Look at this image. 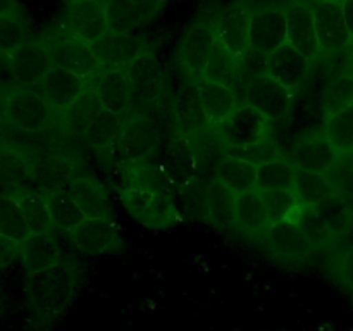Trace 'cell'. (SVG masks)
Wrapping results in <instances>:
<instances>
[{
	"instance_id": "cell-17",
	"label": "cell",
	"mask_w": 353,
	"mask_h": 331,
	"mask_svg": "<svg viewBox=\"0 0 353 331\" xmlns=\"http://www.w3.org/2000/svg\"><path fill=\"white\" fill-rule=\"evenodd\" d=\"M174 126L176 137H185L190 140L210 128L203 112L196 83L185 81L179 85L174 97Z\"/></svg>"
},
{
	"instance_id": "cell-37",
	"label": "cell",
	"mask_w": 353,
	"mask_h": 331,
	"mask_svg": "<svg viewBox=\"0 0 353 331\" xmlns=\"http://www.w3.org/2000/svg\"><path fill=\"white\" fill-rule=\"evenodd\" d=\"M241 59L231 54L228 48H224L219 41L216 40V47H214V54L210 57L209 64H207L203 78L210 79V81L221 83L230 88L234 90L238 85L241 76Z\"/></svg>"
},
{
	"instance_id": "cell-26",
	"label": "cell",
	"mask_w": 353,
	"mask_h": 331,
	"mask_svg": "<svg viewBox=\"0 0 353 331\" xmlns=\"http://www.w3.org/2000/svg\"><path fill=\"white\" fill-rule=\"evenodd\" d=\"M336 148L326 137L302 138L293 150L292 162L296 168L326 174L338 159Z\"/></svg>"
},
{
	"instance_id": "cell-16",
	"label": "cell",
	"mask_w": 353,
	"mask_h": 331,
	"mask_svg": "<svg viewBox=\"0 0 353 331\" xmlns=\"http://www.w3.org/2000/svg\"><path fill=\"white\" fill-rule=\"evenodd\" d=\"M157 143L159 134L155 128L145 117L134 116L131 119L124 121L119 140L112 147L116 148L119 161L126 162L150 157Z\"/></svg>"
},
{
	"instance_id": "cell-5",
	"label": "cell",
	"mask_w": 353,
	"mask_h": 331,
	"mask_svg": "<svg viewBox=\"0 0 353 331\" xmlns=\"http://www.w3.org/2000/svg\"><path fill=\"white\" fill-rule=\"evenodd\" d=\"M50 50L54 64L74 72L83 79L93 78L100 71V62L95 47L72 33L71 37H62L45 43Z\"/></svg>"
},
{
	"instance_id": "cell-20",
	"label": "cell",
	"mask_w": 353,
	"mask_h": 331,
	"mask_svg": "<svg viewBox=\"0 0 353 331\" xmlns=\"http://www.w3.org/2000/svg\"><path fill=\"white\" fill-rule=\"evenodd\" d=\"M72 245L85 255L109 254L119 247V230L112 219H92L86 217L71 233Z\"/></svg>"
},
{
	"instance_id": "cell-33",
	"label": "cell",
	"mask_w": 353,
	"mask_h": 331,
	"mask_svg": "<svg viewBox=\"0 0 353 331\" xmlns=\"http://www.w3.org/2000/svg\"><path fill=\"white\" fill-rule=\"evenodd\" d=\"M33 162L17 148L0 145V185L21 188L31 183Z\"/></svg>"
},
{
	"instance_id": "cell-45",
	"label": "cell",
	"mask_w": 353,
	"mask_h": 331,
	"mask_svg": "<svg viewBox=\"0 0 353 331\" xmlns=\"http://www.w3.org/2000/svg\"><path fill=\"white\" fill-rule=\"evenodd\" d=\"M261 199L264 202L269 223L274 224L285 221L293 209L300 203L295 192L288 190H262Z\"/></svg>"
},
{
	"instance_id": "cell-49",
	"label": "cell",
	"mask_w": 353,
	"mask_h": 331,
	"mask_svg": "<svg viewBox=\"0 0 353 331\" xmlns=\"http://www.w3.org/2000/svg\"><path fill=\"white\" fill-rule=\"evenodd\" d=\"M19 88L16 74H14L12 62H10V54L0 50V92L9 93Z\"/></svg>"
},
{
	"instance_id": "cell-44",
	"label": "cell",
	"mask_w": 353,
	"mask_h": 331,
	"mask_svg": "<svg viewBox=\"0 0 353 331\" xmlns=\"http://www.w3.org/2000/svg\"><path fill=\"white\" fill-rule=\"evenodd\" d=\"M224 154L230 155V157L240 159V161L250 162L255 168L283 159V154L279 152L278 145L272 140H269V138H262L257 143L245 145V147H224Z\"/></svg>"
},
{
	"instance_id": "cell-53",
	"label": "cell",
	"mask_w": 353,
	"mask_h": 331,
	"mask_svg": "<svg viewBox=\"0 0 353 331\" xmlns=\"http://www.w3.org/2000/svg\"><path fill=\"white\" fill-rule=\"evenodd\" d=\"M16 0H0V16H16Z\"/></svg>"
},
{
	"instance_id": "cell-43",
	"label": "cell",
	"mask_w": 353,
	"mask_h": 331,
	"mask_svg": "<svg viewBox=\"0 0 353 331\" xmlns=\"http://www.w3.org/2000/svg\"><path fill=\"white\" fill-rule=\"evenodd\" d=\"M0 234L17 243H23L33 234L12 195H0Z\"/></svg>"
},
{
	"instance_id": "cell-57",
	"label": "cell",
	"mask_w": 353,
	"mask_h": 331,
	"mask_svg": "<svg viewBox=\"0 0 353 331\" xmlns=\"http://www.w3.org/2000/svg\"><path fill=\"white\" fill-rule=\"evenodd\" d=\"M348 48H350V52L353 54V37H352V40H350V47H348Z\"/></svg>"
},
{
	"instance_id": "cell-50",
	"label": "cell",
	"mask_w": 353,
	"mask_h": 331,
	"mask_svg": "<svg viewBox=\"0 0 353 331\" xmlns=\"http://www.w3.org/2000/svg\"><path fill=\"white\" fill-rule=\"evenodd\" d=\"M19 245L17 241L0 234V271L9 268L12 262L19 261Z\"/></svg>"
},
{
	"instance_id": "cell-55",
	"label": "cell",
	"mask_w": 353,
	"mask_h": 331,
	"mask_svg": "<svg viewBox=\"0 0 353 331\" xmlns=\"http://www.w3.org/2000/svg\"><path fill=\"white\" fill-rule=\"evenodd\" d=\"M312 6H316V3H323V2H330V0H309Z\"/></svg>"
},
{
	"instance_id": "cell-39",
	"label": "cell",
	"mask_w": 353,
	"mask_h": 331,
	"mask_svg": "<svg viewBox=\"0 0 353 331\" xmlns=\"http://www.w3.org/2000/svg\"><path fill=\"white\" fill-rule=\"evenodd\" d=\"M324 137L331 141L338 154L353 152V102L336 112L327 114Z\"/></svg>"
},
{
	"instance_id": "cell-35",
	"label": "cell",
	"mask_w": 353,
	"mask_h": 331,
	"mask_svg": "<svg viewBox=\"0 0 353 331\" xmlns=\"http://www.w3.org/2000/svg\"><path fill=\"white\" fill-rule=\"evenodd\" d=\"M105 9L112 34H133L141 24L147 23L137 0H105Z\"/></svg>"
},
{
	"instance_id": "cell-2",
	"label": "cell",
	"mask_w": 353,
	"mask_h": 331,
	"mask_svg": "<svg viewBox=\"0 0 353 331\" xmlns=\"http://www.w3.org/2000/svg\"><path fill=\"white\" fill-rule=\"evenodd\" d=\"M119 199L134 221L150 230H168L181 223V212L174 197L169 193L143 192V190L124 188Z\"/></svg>"
},
{
	"instance_id": "cell-10",
	"label": "cell",
	"mask_w": 353,
	"mask_h": 331,
	"mask_svg": "<svg viewBox=\"0 0 353 331\" xmlns=\"http://www.w3.org/2000/svg\"><path fill=\"white\" fill-rule=\"evenodd\" d=\"M68 24L72 33L92 45L110 34L103 0H68Z\"/></svg>"
},
{
	"instance_id": "cell-56",
	"label": "cell",
	"mask_w": 353,
	"mask_h": 331,
	"mask_svg": "<svg viewBox=\"0 0 353 331\" xmlns=\"http://www.w3.org/2000/svg\"><path fill=\"white\" fill-rule=\"evenodd\" d=\"M3 143V133H2V123H0V145Z\"/></svg>"
},
{
	"instance_id": "cell-52",
	"label": "cell",
	"mask_w": 353,
	"mask_h": 331,
	"mask_svg": "<svg viewBox=\"0 0 353 331\" xmlns=\"http://www.w3.org/2000/svg\"><path fill=\"white\" fill-rule=\"evenodd\" d=\"M341 6H343V14L348 31H350V34L353 37V0H341Z\"/></svg>"
},
{
	"instance_id": "cell-32",
	"label": "cell",
	"mask_w": 353,
	"mask_h": 331,
	"mask_svg": "<svg viewBox=\"0 0 353 331\" xmlns=\"http://www.w3.org/2000/svg\"><path fill=\"white\" fill-rule=\"evenodd\" d=\"M234 226L245 233H259L271 226L261 192L257 188L236 197V210H234Z\"/></svg>"
},
{
	"instance_id": "cell-38",
	"label": "cell",
	"mask_w": 353,
	"mask_h": 331,
	"mask_svg": "<svg viewBox=\"0 0 353 331\" xmlns=\"http://www.w3.org/2000/svg\"><path fill=\"white\" fill-rule=\"evenodd\" d=\"M123 123L121 116L110 112L107 109H100L97 112L95 119L92 121V124L88 126V130L85 131V138L93 148L97 150H103L107 147H112L116 145V141L119 140L121 130H123Z\"/></svg>"
},
{
	"instance_id": "cell-8",
	"label": "cell",
	"mask_w": 353,
	"mask_h": 331,
	"mask_svg": "<svg viewBox=\"0 0 353 331\" xmlns=\"http://www.w3.org/2000/svg\"><path fill=\"white\" fill-rule=\"evenodd\" d=\"M10 62L19 88L30 90L37 88L55 66L47 45L28 40L10 52Z\"/></svg>"
},
{
	"instance_id": "cell-40",
	"label": "cell",
	"mask_w": 353,
	"mask_h": 331,
	"mask_svg": "<svg viewBox=\"0 0 353 331\" xmlns=\"http://www.w3.org/2000/svg\"><path fill=\"white\" fill-rule=\"evenodd\" d=\"M336 193L326 174L309 171V169L296 168L295 172V195L305 205H317L321 200L327 199Z\"/></svg>"
},
{
	"instance_id": "cell-54",
	"label": "cell",
	"mask_w": 353,
	"mask_h": 331,
	"mask_svg": "<svg viewBox=\"0 0 353 331\" xmlns=\"http://www.w3.org/2000/svg\"><path fill=\"white\" fill-rule=\"evenodd\" d=\"M6 100H7V93L0 92V123L3 119V109H6Z\"/></svg>"
},
{
	"instance_id": "cell-9",
	"label": "cell",
	"mask_w": 353,
	"mask_h": 331,
	"mask_svg": "<svg viewBox=\"0 0 353 331\" xmlns=\"http://www.w3.org/2000/svg\"><path fill=\"white\" fill-rule=\"evenodd\" d=\"M268 117L255 107L243 103L236 107L230 117L221 124L219 140L224 147H245L261 141L265 138L268 130Z\"/></svg>"
},
{
	"instance_id": "cell-36",
	"label": "cell",
	"mask_w": 353,
	"mask_h": 331,
	"mask_svg": "<svg viewBox=\"0 0 353 331\" xmlns=\"http://www.w3.org/2000/svg\"><path fill=\"white\" fill-rule=\"evenodd\" d=\"M100 109H102V103H100L99 97L93 93L90 86H86L81 97L62 114V128L65 133L85 134Z\"/></svg>"
},
{
	"instance_id": "cell-11",
	"label": "cell",
	"mask_w": 353,
	"mask_h": 331,
	"mask_svg": "<svg viewBox=\"0 0 353 331\" xmlns=\"http://www.w3.org/2000/svg\"><path fill=\"white\" fill-rule=\"evenodd\" d=\"M314 24H316L317 40L326 54L347 50L350 47L352 34L345 21L341 0L316 3L314 6Z\"/></svg>"
},
{
	"instance_id": "cell-47",
	"label": "cell",
	"mask_w": 353,
	"mask_h": 331,
	"mask_svg": "<svg viewBox=\"0 0 353 331\" xmlns=\"http://www.w3.org/2000/svg\"><path fill=\"white\" fill-rule=\"evenodd\" d=\"M353 102V74L338 76L327 81L324 90V106L327 114L336 112Z\"/></svg>"
},
{
	"instance_id": "cell-30",
	"label": "cell",
	"mask_w": 353,
	"mask_h": 331,
	"mask_svg": "<svg viewBox=\"0 0 353 331\" xmlns=\"http://www.w3.org/2000/svg\"><path fill=\"white\" fill-rule=\"evenodd\" d=\"M285 221L296 224V226L302 230V233L305 234L307 240L310 241L314 250L317 248H327L331 247L334 240V234L331 231V228L324 223L323 217L316 212L312 205H305V203L300 202L295 209L290 212V216Z\"/></svg>"
},
{
	"instance_id": "cell-13",
	"label": "cell",
	"mask_w": 353,
	"mask_h": 331,
	"mask_svg": "<svg viewBox=\"0 0 353 331\" xmlns=\"http://www.w3.org/2000/svg\"><path fill=\"white\" fill-rule=\"evenodd\" d=\"M90 88L99 97L103 109L123 116L131 109L134 95L133 86L128 78L126 66L117 69H103L99 71L90 81Z\"/></svg>"
},
{
	"instance_id": "cell-1",
	"label": "cell",
	"mask_w": 353,
	"mask_h": 331,
	"mask_svg": "<svg viewBox=\"0 0 353 331\" xmlns=\"http://www.w3.org/2000/svg\"><path fill=\"white\" fill-rule=\"evenodd\" d=\"M79 278L65 262L30 272L26 278V302L34 328L45 331L68 314L78 295Z\"/></svg>"
},
{
	"instance_id": "cell-18",
	"label": "cell",
	"mask_w": 353,
	"mask_h": 331,
	"mask_svg": "<svg viewBox=\"0 0 353 331\" xmlns=\"http://www.w3.org/2000/svg\"><path fill=\"white\" fill-rule=\"evenodd\" d=\"M214 47H216V24L209 21H196L188 28L183 38L181 50H179L183 66L193 74L203 76L214 54Z\"/></svg>"
},
{
	"instance_id": "cell-27",
	"label": "cell",
	"mask_w": 353,
	"mask_h": 331,
	"mask_svg": "<svg viewBox=\"0 0 353 331\" xmlns=\"http://www.w3.org/2000/svg\"><path fill=\"white\" fill-rule=\"evenodd\" d=\"M265 241H268V247L281 257L305 259L314 252L312 245L302 233V230L290 221L271 224L265 233Z\"/></svg>"
},
{
	"instance_id": "cell-21",
	"label": "cell",
	"mask_w": 353,
	"mask_h": 331,
	"mask_svg": "<svg viewBox=\"0 0 353 331\" xmlns=\"http://www.w3.org/2000/svg\"><path fill=\"white\" fill-rule=\"evenodd\" d=\"M264 68V74L271 76L288 90L295 92L305 83L307 76H309L310 61L286 41L265 59Z\"/></svg>"
},
{
	"instance_id": "cell-7",
	"label": "cell",
	"mask_w": 353,
	"mask_h": 331,
	"mask_svg": "<svg viewBox=\"0 0 353 331\" xmlns=\"http://www.w3.org/2000/svg\"><path fill=\"white\" fill-rule=\"evenodd\" d=\"M254 9L247 3L238 2L228 7L216 23V40L224 48L245 61L250 50V21Z\"/></svg>"
},
{
	"instance_id": "cell-51",
	"label": "cell",
	"mask_w": 353,
	"mask_h": 331,
	"mask_svg": "<svg viewBox=\"0 0 353 331\" xmlns=\"http://www.w3.org/2000/svg\"><path fill=\"white\" fill-rule=\"evenodd\" d=\"M341 276L353 290V247L345 254L343 261H341Z\"/></svg>"
},
{
	"instance_id": "cell-14",
	"label": "cell",
	"mask_w": 353,
	"mask_h": 331,
	"mask_svg": "<svg viewBox=\"0 0 353 331\" xmlns=\"http://www.w3.org/2000/svg\"><path fill=\"white\" fill-rule=\"evenodd\" d=\"M159 164L176 192L192 185L199 171V155L195 145L190 138L176 137L165 147Z\"/></svg>"
},
{
	"instance_id": "cell-25",
	"label": "cell",
	"mask_w": 353,
	"mask_h": 331,
	"mask_svg": "<svg viewBox=\"0 0 353 331\" xmlns=\"http://www.w3.org/2000/svg\"><path fill=\"white\" fill-rule=\"evenodd\" d=\"M62 254L54 233L31 234L19 245V262L26 272H38L62 264Z\"/></svg>"
},
{
	"instance_id": "cell-28",
	"label": "cell",
	"mask_w": 353,
	"mask_h": 331,
	"mask_svg": "<svg viewBox=\"0 0 353 331\" xmlns=\"http://www.w3.org/2000/svg\"><path fill=\"white\" fill-rule=\"evenodd\" d=\"M12 197L19 203L31 233L43 234L52 233L55 230L50 212H48L47 200H45L43 192L40 188H26V186H21V188H14Z\"/></svg>"
},
{
	"instance_id": "cell-24",
	"label": "cell",
	"mask_w": 353,
	"mask_h": 331,
	"mask_svg": "<svg viewBox=\"0 0 353 331\" xmlns=\"http://www.w3.org/2000/svg\"><path fill=\"white\" fill-rule=\"evenodd\" d=\"M65 190L72 197L85 217L92 219H112V209H110L109 197L105 188L100 183L88 178H74L72 176L65 183Z\"/></svg>"
},
{
	"instance_id": "cell-41",
	"label": "cell",
	"mask_w": 353,
	"mask_h": 331,
	"mask_svg": "<svg viewBox=\"0 0 353 331\" xmlns=\"http://www.w3.org/2000/svg\"><path fill=\"white\" fill-rule=\"evenodd\" d=\"M296 166L292 161L279 159L257 168V190H288L295 192Z\"/></svg>"
},
{
	"instance_id": "cell-31",
	"label": "cell",
	"mask_w": 353,
	"mask_h": 331,
	"mask_svg": "<svg viewBox=\"0 0 353 331\" xmlns=\"http://www.w3.org/2000/svg\"><path fill=\"white\" fill-rule=\"evenodd\" d=\"M217 178L236 197L257 188V168L226 154L217 162Z\"/></svg>"
},
{
	"instance_id": "cell-22",
	"label": "cell",
	"mask_w": 353,
	"mask_h": 331,
	"mask_svg": "<svg viewBox=\"0 0 353 331\" xmlns=\"http://www.w3.org/2000/svg\"><path fill=\"white\" fill-rule=\"evenodd\" d=\"M121 176H123V188L143 190V192L169 193L174 197L176 190L165 178L164 171L159 162H152L150 157L140 161L121 162ZM119 190V192H121Z\"/></svg>"
},
{
	"instance_id": "cell-23",
	"label": "cell",
	"mask_w": 353,
	"mask_h": 331,
	"mask_svg": "<svg viewBox=\"0 0 353 331\" xmlns=\"http://www.w3.org/2000/svg\"><path fill=\"white\" fill-rule=\"evenodd\" d=\"M203 112L210 128H219L236 109V92L221 83L200 78L196 81Z\"/></svg>"
},
{
	"instance_id": "cell-6",
	"label": "cell",
	"mask_w": 353,
	"mask_h": 331,
	"mask_svg": "<svg viewBox=\"0 0 353 331\" xmlns=\"http://www.w3.org/2000/svg\"><path fill=\"white\" fill-rule=\"evenodd\" d=\"M293 92L268 74H259L248 81L245 103L261 110L268 119H283L292 109Z\"/></svg>"
},
{
	"instance_id": "cell-15",
	"label": "cell",
	"mask_w": 353,
	"mask_h": 331,
	"mask_svg": "<svg viewBox=\"0 0 353 331\" xmlns=\"http://www.w3.org/2000/svg\"><path fill=\"white\" fill-rule=\"evenodd\" d=\"M86 86H88L86 79L79 78L68 69L54 66L50 72L41 79L40 85L33 90L50 103L54 112L64 114L81 97Z\"/></svg>"
},
{
	"instance_id": "cell-19",
	"label": "cell",
	"mask_w": 353,
	"mask_h": 331,
	"mask_svg": "<svg viewBox=\"0 0 353 331\" xmlns=\"http://www.w3.org/2000/svg\"><path fill=\"white\" fill-rule=\"evenodd\" d=\"M128 78L133 86V95L140 102L152 103L164 90V72L150 52H140L126 64Z\"/></svg>"
},
{
	"instance_id": "cell-48",
	"label": "cell",
	"mask_w": 353,
	"mask_h": 331,
	"mask_svg": "<svg viewBox=\"0 0 353 331\" xmlns=\"http://www.w3.org/2000/svg\"><path fill=\"white\" fill-rule=\"evenodd\" d=\"M26 41V30L17 16H0V50L10 52Z\"/></svg>"
},
{
	"instance_id": "cell-46",
	"label": "cell",
	"mask_w": 353,
	"mask_h": 331,
	"mask_svg": "<svg viewBox=\"0 0 353 331\" xmlns=\"http://www.w3.org/2000/svg\"><path fill=\"white\" fill-rule=\"evenodd\" d=\"M181 199V205H178L179 212L188 210L192 217L199 219H209V195H207V186L200 185L199 181H193L192 185L176 192Z\"/></svg>"
},
{
	"instance_id": "cell-42",
	"label": "cell",
	"mask_w": 353,
	"mask_h": 331,
	"mask_svg": "<svg viewBox=\"0 0 353 331\" xmlns=\"http://www.w3.org/2000/svg\"><path fill=\"white\" fill-rule=\"evenodd\" d=\"M316 212L324 219V223L331 228L334 238L345 237L353 224V214L348 207L347 200L340 193H333L327 199L321 200L314 205Z\"/></svg>"
},
{
	"instance_id": "cell-3",
	"label": "cell",
	"mask_w": 353,
	"mask_h": 331,
	"mask_svg": "<svg viewBox=\"0 0 353 331\" xmlns=\"http://www.w3.org/2000/svg\"><path fill=\"white\" fill-rule=\"evenodd\" d=\"M54 109L38 92L30 88H17L7 93L2 123L16 130L34 133L52 126Z\"/></svg>"
},
{
	"instance_id": "cell-29",
	"label": "cell",
	"mask_w": 353,
	"mask_h": 331,
	"mask_svg": "<svg viewBox=\"0 0 353 331\" xmlns=\"http://www.w3.org/2000/svg\"><path fill=\"white\" fill-rule=\"evenodd\" d=\"M41 192L47 200L54 228L64 231V233H71L78 224H81L86 219L78 203L69 195L65 186H52V188L41 190Z\"/></svg>"
},
{
	"instance_id": "cell-4",
	"label": "cell",
	"mask_w": 353,
	"mask_h": 331,
	"mask_svg": "<svg viewBox=\"0 0 353 331\" xmlns=\"http://www.w3.org/2000/svg\"><path fill=\"white\" fill-rule=\"evenodd\" d=\"M286 43V10L268 6L254 9L250 21L252 55L268 59Z\"/></svg>"
},
{
	"instance_id": "cell-12",
	"label": "cell",
	"mask_w": 353,
	"mask_h": 331,
	"mask_svg": "<svg viewBox=\"0 0 353 331\" xmlns=\"http://www.w3.org/2000/svg\"><path fill=\"white\" fill-rule=\"evenodd\" d=\"M286 41L295 47L310 62L323 54L314 24V6L310 2H296L286 7Z\"/></svg>"
},
{
	"instance_id": "cell-34",
	"label": "cell",
	"mask_w": 353,
	"mask_h": 331,
	"mask_svg": "<svg viewBox=\"0 0 353 331\" xmlns=\"http://www.w3.org/2000/svg\"><path fill=\"white\" fill-rule=\"evenodd\" d=\"M209 195V223L219 230L234 226V210H236V195L221 181L214 178L207 185Z\"/></svg>"
}]
</instances>
